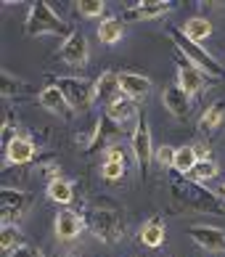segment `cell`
<instances>
[{
    "instance_id": "obj_9",
    "label": "cell",
    "mask_w": 225,
    "mask_h": 257,
    "mask_svg": "<svg viewBox=\"0 0 225 257\" xmlns=\"http://www.w3.org/2000/svg\"><path fill=\"white\" fill-rule=\"evenodd\" d=\"M188 236L199 246H204L207 252L225 254V231H222V228H214V225H191L188 228Z\"/></svg>"
},
{
    "instance_id": "obj_20",
    "label": "cell",
    "mask_w": 225,
    "mask_h": 257,
    "mask_svg": "<svg viewBox=\"0 0 225 257\" xmlns=\"http://www.w3.org/2000/svg\"><path fill=\"white\" fill-rule=\"evenodd\" d=\"M164 236H167V228L159 217H151V220H146L143 225H140V241H143L146 246H151V249L164 244Z\"/></svg>"
},
{
    "instance_id": "obj_3",
    "label": "cell",
    "mask_w": 225,
    "mask_h": 257,
    "mask_svg": "<svg viewBox=\"0 0 225 257\" xmlns=\"http://www.w3.org/2000/svg\"><path fill=\"white\" fill-rule=\"evenodd\" d=\"M24 32L30 37H40V35H72L67 22L51 8V3H35L30 8V14L24 19Z\"/></svg>"
},
{
    "instance_id": "obj_26",
    "label": "cell",
    "mask_w": 225,
    "mask_h": 257,
    "mask_svg": "<svg viewBox=\"0 0 225 257\" xmlns=\"http://www.w3.org/2000/svg\"><path fill=\"white\" fill-rule=\"evenodd\" d=\"M0 246H3V252L11 257L19 246H22V231H19V225H3V233H0Z\"/></svg>"
},
{
    "instance_id": "obj_10",
    "label": "cell",
    "mask_w": 225,
    "mask_h": 257,
    "mask_svg": "<svg viewBox=\"0 0 225 257\" xmlns=\"http://www.w3.org/2000/svg\"><path fill=\"white\" fill-rule=\"evenodd\" d=\"M172 11V3L167 0H146V3H135L122 14V22H148V19H159Z\"/></svg>"
},
{
    "instance_id": "obj_4",
    "label": "cell",
    "mask_w": 225,
    "mask_h": 257,
    "mask_svg": "<svg viewBox=\"0 0 225 257\" xmlns=\"http://www.w3.org/2000/svg\"><path fill=\"white\" fill-rule=\"evenodd\" d=\"M170 40L175 43V48L180 51L188 61H193V64L199 66V69H201L204 74H209V77H214V80H222V77H225V69L220 66V61L214 59L212 53L204 51L199 43L188 40V37H185L180 30H170Z\"/></svg>"
},
{
    "instance_id": "obj_36",
    "label": "cell",
    "mask_w": 225,
    "mask_h": 257,
    "mask_svg": "<svg viewBox=\"0 0 225 257\" xmlns=\"http://www.w3.org/2000/svg\"><path fill=\"white\" fill-rule=\"evenodd\" d=\"M222 194H225V186H222Z\"/></svg>"
},
{
    "instance_id": "obj_12",
    "label": "cell",
    "mask_w": 225,
    "mask_h": 257,
    "mask_svg": "<svg viewBox=\"0 0 225 257\" xmlns=\"http://www.w3.org/2000/svg\"><path fill=\"white\" fill-rule=\"evenodd\" d=\"M85 231V215L74 212V209H61L56 215V236L61 241H72Z\"/></svg>"
},
{
    "instance_id": "obj_34",
    "label": "cell",
    "mask_w": 225,
    "mask_h": 257,
    "mask_svg": "<svg viewBox=\"0 0 225 257\" xmlns=\"http://www.w3.org/2000/svg\"><path fill=\"white\" fill-rule=\"evenodd\" d=\"M11 257H43V252L37 249V246H32V244H22Z\"/></svg>"
},
{
    "instance_id": "obj_8",
    "label": "cell",
    "mask_w": 225,
    "mask_h": 257,
    "mask_svg": "<svg viewBox=\"0 0 225 257\" xmlns=\"http://www.w3.org/2000/svg\"><path fill=\"white\" fill-rule=\"evenodd\" d=\"M207 77H209V74H204L193 61H188L180 51H177V88L185 90L188 96H196V93L204 90Z\"/></svg>"
},
{
    "instance_id": "obj_27",
    "label": "cell",
    "mask_w": 225,
    "mask_h": 257,
    "mask_svg": "<svg viewBox=\"0 0 225 257\" xmlns=\"http://www.w3.org/2000/svg\"><path fill=\"white\" fill-rule=\"evenodd\" d=\"M214 175H217V162L214 159H201L199 165L193 167V173L188 178L196 180V183H204V180H212Z\"/></svg>"
},
{
    "instance_id": "obj_19",
    "label": "cell",
    "mask_w": 225,
    "mask_h": 257,
    "mask_svg": "<svg viewBox=\"0 0 225 257\" xmlns=\"http://www.w3.org/2000/svg\"><path fill=\"white\" fill-rule=\"evenodd\" d=\"M117 133H119V125L117 122H111L106 114L98 119V130H96V141H93V146L88 149L90 154L93 151H98V149H109V146H114V144H119L117 141Z\"/></svg>"
},
{
    "instance_id": "obj_30",
    "label": "cell",
    "mask_w": 225,
    "mask_h": 257,
    "mask_svg": "<svg viewBox=\"0 0 225 257\" xmlns=\"http://www.w3.org/2000/svg\"><path fill=\"white\" fill-rule=\"evenodd\" d=\"M19 88H27V85H24L22 80H16L8 69H3V96H6V98H11L14 93H22Z\"/></svg>"
},
{
    "instance_id": "obj_16",
    "label": "cell",
    "mask_w": 225,
    "mask_h": 257,
    "mask_svg": "<svg viewBox=\"0 0 225 257\" xmlns=\"http://www.w3.org/2000/svg\"><path fill=\"white\" fill-rule=\"evenodd\" d=\"M104 114H106L111 122H117L119 127H122V125H127L130 119H135V122H138V117H140L138 103H135L133 98H127V96H119L117 101H111Z\"/></svg>"
},
{
    "instance_id": "obj_13",
    "label": "cell",
    "mask_w": 225,
    "mask_h": 257,
    "mask_svg": "<svg viewBox=\"0 0 225 257\" xmlns=\"http://www.w3.org/2000/svg\"><path fill=\"white\" fill-rule=\"evenodd\" d=\"M37 101H40V106L45 109V111H51V114H59V117H64V119H69L72 117V106H69V101H67V96L56 88V85H48V88H43L40 90V96H37Z\"/></svg>"
},
{
    "instance_id": "obj_21",
    "label": "cell",
    "mask_w": 225,
    "mask_h": 257,
    "mask_svg": "<svg viewBox=\"0 0 225 257\" xmlns=\"http://www.w3.org/2000/svg\"><path fill=\"white\" fill-rule=\"evenodd\" d=\"M122 35H125V22H122V19H117V16L104 19V22H101V27H98V40L104 43V45L119 43Z\"/></svg>"
},
{
    "instance_id": "obj_33",
    "label": "cell",
    "mask_w": 225,
    "mask_h": 257,
    "mask_svg": "<svg viewBox=\"0 0 225 257\" xmlns=\"http://www.w3.org/2000/svg\"><path fill=\"white\" fill-rule=\"evenodd\" d=\"M40 173H43V178H48V183H53V180H59L61 167L56 165V162H45V165L40 167Z\"/></svg>"
},
{
    "instance_id": "obj_6",
    "label": "cell",
    "mask_w": 225,
    "mask_h": 257,
    "mask_svg": "<svg viewBox=\"0 0 225 257\" xmlns=\"http://www.w3.org/2000/svg\"><path fill=\"white\" fill-rule=\"evenodd\" d=\"M130 149H133V157H135V165L140 173H148V165L154 162V144H151V130H148V119L146 114H140L138 122H135V130H133V141H130Z\"/></svg>"
},
{
    "instance_id": "obj_5",
    "label": "cell",
    "mask_w": 225,
    "mask_h": 257,
    "mask_svg": "<svg viewBox=\"0 0 225 257\" xmlns=\"http://www.w3.org/2000/svg\"><path fill=\"white\" fill-rule=\"evenodd\" d=\"M53 85L67 96L74 111H88L96 101V82H88L82 77H59Z\"/></svg>"
},
{
    "instance_id": "obj_7",
    "label": "cell",
    "mask_w": 225,
    "mask_h": 257,
    "mask_svg": "<svg viewBox=\"0 0 225 257\" xmlns=\"http://www.w3.org/2000/svg\"><path fill=\"white\" fill-rule=\"evenodd\" d=\"M32 204V196L19 188H3L0 191V207H3V225H19L24 220L27 209Z\"/></svg>"
},
{
    "instance_id": "obj_29",
    "label": "cell",
    "mask_w": 225,
    "mask_h": 257,
    "mask_svg": "<svg viewBox=\"0 0 225 257\" xmlns=\"http://www.w3.org/2000/svg\"><path fill=\"white\" fill-rule=\"evenodd\" d=\"M175 154H177V149H172V146H159V149L154 151V159L159 162V167H162V170H167V167H175Z\"/></svg>"
},
{
    "instance_id": "obj_22",
    "label": "cell",
    "mask_w": 225,
    "mask_h": 257,
    "mask_svg": "<svg viewBox=\"0 0 225 257\" xmlns=\"http://www.w3.org/2000/svg\"><path fill=\"white\" fill-rule=\"evenodd\" d=\"M222 122H225V101H214L212 106L201 114L199 133H212V130H217Z\"/></svg>"
},
{
    "instance_id": "obj_31",
    "label": "cell",
    "mask_w": 225,
    "mask_h": 257,
    "mask_svg": "<svg viewBox=\"0 0 225 257\" xmlns=\"http://www.w3.org/2000/svg\"><path fill=\"white\" fill-rule=\"evenodd\" d=\"M101 175L106 180H119V178H125V165H119V162H104L101 165Z\"/></svg>"
},
{
    "instance_id": "obj_25",
    "label": "cell",
    "mask_w": 225,
    "mask_h": 257,
    "mask_svg": "<svg viewBox=\"0 0 225 257\" xmlns=\"http://www.w3.org/2000/svg\"><path fill=\"white\" fill-rule=\"evenodd\" d=\"M196 165H199V157H196L193 146H180V149H177V154H175V170H177V173H180V175H191Z\"/></svg>"
},
{
    "instance_id": "obj_15",
    "label": "cell",
    "mask_w": 225,
    "mask_h": 257,
    "mask_svg": "<svg viewBox=\"0 0 225 257\" xmlns=\"http://www.w3.org/2000/svg\"><path fill=\"white\" fill-rule=\"evenodd\" d=\"M119 85H122V96H127L133 101L146 98L148 90H151V80L138 72H119Z\"/></svg>"
},
{
    "instance_id": "obj_23",
    "label": "cell",
    "mask_w": 225,
    "mask_h": 257,
    "mask_svg": "<svg viewBox=\"0 0 225 257\" xmlns=\"http://www.w3.org/2000/svg\"><path fill=\"white\" fill-rule=\"evenodd\" d=\"M180 32L188 37V40L201 45V40H207V37L212 35V24L207 22V19H201V16H193V19H188V22L180 27Z\"/></svg>"
},
{
    "instance_id": "obj_1",
    "label": "cell",
    "mask_w": 225,
    "mask_h": 257,
    "mask_svg": "<svg viewBox=\"0 0 225 257\" xmlns=\"http://www.w3.org/2000/svg\"><path fill=\"white\" fill-rule=\"evenodd\" d=\"M170 194L177 204L193 212H207V215H225V204L220 196H214L204 183H196L191 178H175L170 183Z\"/></svg>"
},
{
    "instance_id": "obj_32",
    "label": "cell",
    "mask_w": 225,
    "mask_h": 257,
    "mask_svg": "<svg viewBox=\"0 0 225 257\" xmlns=\"http://www.w3.org/2000/svg\"><path fill=\"white\" fill-rule=\"evenodd\" d=\"M104 162H119V165H125V162H127V149L122 146V144L109 146V149H106V159H104Z\"/></svg>"
},
{
    "instance_id": "obj_35",
    "label": "cell",
    "mask_w": 225,
    "mask_h": 257,
    "mask_svg": "<svg viewBox=\"0 0 225 257\" xmlns=\"http://www.w3.org/2000/svg\"><path fill=\"white\" fill-rule=\"evenodd\" d=\"M193 151H196V157H199V162L201 159H212L209 157V146H204V144H193Z\"/></svg>"
},
{
    "instance_id": "obj_24",
    "label": "cell",
    "mask_w": 225,
    "mask_h": 257,
    "mask_svg": "<svg viewBox=\"0 0 225 257\" xmlns=\"http://www.w3.org/2000/svg\"><path fill=\"white\" fill-rule=\"evenodd\" d=\"M48 199L56 202V204H69L74 199V186L69 183L67 178L53 180V183H48Z\"/></svg>"
},
{
    "instance_id": "obj_11",
    "label": "cell",
    "mask_w": 225,
    "mask_h": 257,
    "mask_svg": "<svg viewBox=\"0 0 225 257\" xmlns=\"http://www.w3.org/2000/svg\"><path fill=\"white\" fill-rule=\"evenodd\" d=\"M59 56L64 61H67L69 66H85L88 56H90V48H88V37L82 32H72L67 40H64Z\"/></svg>"
},
{
    "instance_id": "obj_28",
    "label": "cell",
    "mask_w": 225,
    "mask_h": 257,
    "mask_svg": "<svg viewBox=\"0 0 225 257\" xmlns=\"http://www.w3.org/2000/svg\"><path fill=\"white\" fill-rule=\"evenodd\" d=\"M74 6H77V11L82 16H88V19H96V16H101L106 11L104 0H80V3H74Z\"/></svg>"
},
{
    "instance_id": "obj_18",
    "label": "cell",
    "mask_w": 225,
    "mask_h": 257,
    "mask_svg": "<svg viewBox=\"0 0 225 257\" xmlns=\"http://www.w3.org/2000/svg\"><path fill=\"white\" fill-rule=\"evenodd\" d=\"M122 96V85H119V72H101V77L96 80V101L109 103L117 101Z\"/></svg>"
},
{
    "instance_id": "obj_14",
    "label": "cell",
    "mask_w": 225,
    "mask_h": 257,
    "mask_svg": "<svg viewBox=\"0 0 225 257\" xmlns=\"http://www.w3.org/2000/svg\"><path fill=\"white\" fill-rule=\"evenodd\" d=\"M162 103H164V109L170 111L175 119H185L188 111H191V96L185 90H180L177 85H172V88H167L162 93Z\"/></svg>"
},
{
    "instance_id": "obj_2",
    "label": "cell",
    "mask_w": 225,
    "mask_h": 257,
    "mask_svg": "<svg viewBox=\"0 0 225 257\" xmlns=\"http://www.w3.org/2000/svg\"><path fill=\"white\" fill-rule=\"evenodd\" d=\"M85 225L106 244H114L125 236V217L111 207H90L85 212Z\"/></svg>"
},
{
    "instance_id": "obj_17",
    "label": "cell",
    "mask_w": 225,
    "mask_h": 257,
    "mask_svg": "<svg viewBox=\"0 0 225 257\" xmlns=\"http://www.w3.org/2000/svg\"><path fill=\"white\" fill-rule=\"evenodd\" d=\"M35 159V141L27 136H16L11 144L6 146V162L8 165H27Z\"/></svg>"
}]
</instances>
